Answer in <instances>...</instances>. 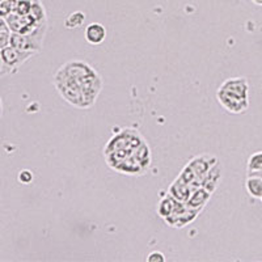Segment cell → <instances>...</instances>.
<instances>
[{
    "label": "cell",
    "mask_w": 262,
    "mask_h": 262,
    "mask_svg": "<svg viewBox=\"0 0 262 262\" xmlns=\"http://www.w3.org/2000/svg\"><path fill=\"white\" fill-rule=\"evenodd\" d=\"M84 21H85V13L81 12V11H76L66 18L64 27L67 29H76V28L83 27Z\"/></svg>",
    "instance_id": "cell-11"
},
{
    "label": "cell",
    "mask_w": 262,
    "mask_h": 262,
    "mask_svg": "<svg viewBox=\"0 0 262 262\" xmlns=\"http://www.w3.org/2000/svg\"><path fill=\"white\" fill-rule=\"evenodd\" d=\"M111 169L123 174H143L151 165V149L137 128H123L104 148Z\"/></svg>",
    "instance_id": "cell-2"
},
{
    "label": "cell",
    "mask_w": 262,
    "mask_h": 262,
    "mask_svg": "<svg viewBox=\"0 0 262 262\" xmlns=\"http://www.w3.org/2000/svg\"><path fill=\"white\" fill-rule=\"evenodd\" d=\"M15 2L16 0H0V15H2V17H7L9 13L13 12Z\"/></svg>",
    "instance_id": "cell-13"
},
{
    "label": "cell",
    "mask_w": 262,
    "mask_h": 262,
    "mask_svg": "<svg viewBox=\"0 0 262 262\" xmlns=\"http://www.w3.org/2000/svg\"><path fill=\"white\" fill-rule=\"evenodd\" d=\"M245 189L252 198L259 200L262 196V177L256 176V174H249L247 181H245Z\"/></svg>",
    "instance_id": "cell-8"
},
{
    "label": "cell",
    "mask_w": 262,
    "mask_h": 262,
    "mask_svg": "<svg viewBox=\"0 0 262 262\" xmlns=\"http://www.w3.org/2000/svg\"><path fill=\"white\" fill-rule=\"evenodd\" d=\"M34 55H37V53H34V51L20 50V49L13 48L12 45L6 46L0 51V57H2L0 75L6 76L9 74H15L21 66Z\"/></svg>",
    "instance_id": "cell-4"
},
{
    "label": "cell",
    "mask_w": 262,
    "mask_h": 262,
    "mask_svg": "<svg viewBox=\"0 0 262 262\" xmlns=\"http://www.w3.org/2000/svg\"><path fill=\"white\" fill-rule=\"evenodd\" d=\"M262 170V151L254 152L250 155V158L248 159L247 164V172L248 176L249 174H254L257 172H261Z\"/></svg>",
    "instance_id": "cell-10"
},
{
    "label": "cell",
    "mask_w": 262,
    "mask_h": 262,
    "mask_svg": "<svg viewBox=\"0 0 262 262\" xmlns=\"http://www.w3.org/2000/svg\"><path fill=\"white\" fill-rule=\"evenodd\" d=\"M55 90L70 105L79 109L92 107L102 90V79L90 63L70 60L54 75Z\"/></svg>",
    "instance_id": "cell-1"
},
{
    "label": "cell",
    "mask_w": 262,
    "mask_h": 262,
    "mask_svg": "<svg viewBox=\"0 0 262 262\" xmlns=\"http://www.w3.org/2000/svg\"><path fill=\"white\" fill-rule=\"evenodd\" d=\"M254 174H256V176H259V177H262V170H261V172H257V173H254Z\"/></svg>",
    "instance_id": "cell-17"
},
{
    "label": "cell",
    "mask_w": 262,
    "mask_h": 262,
    "mask_svg": "<svg viewBox=\"0 0 262 262\" xmlns=\"http://www.w3.org/2000/svg\"><path fill=\"white\" fill-rule=\"evenodd\" d=\"M249 83L245 78L227 79L216 91L219 104L232 114H243L249 109Z\"/></svg>",
    "instance_id": "cell-3"
},
{
    "label": "cell",
    "mask_w": 262,
    "mask_h": 262,
    "mask_svg": "<svg viewBox=\"0 0 262 262\" xmlns=\"http://www.w3.org/2000/svg\"><path fill=\"white\" fill-rule=\"evenodd\" d=\"M84 36L90 45H101L106 38V29L100 23H91L90 25H86Z\"/></svg>",
    "instance_id": "cell-5"
},
{
    "label": "cell",
    "mask_w": 262,
    "mask_h": 262,
    "mask_svg": "<svg viewBox=\"0 0 262 262\" xmlns=\"http://www.w3.org/2000/svg\"><path fill=\"white\" fill-rule=\"evenodd\" d=\"M147 261L148 262H164L165 261V256L159 250H154L147 256Z\"/></svg>",
    "instance_id": "cell-15"
},
{
    "label": "cell",
    "mask_w": 262,
    "mask_h": 262,
    "mask_svg": "<svg viewBox=\"0 0 262 262\" xmlns=\"http://www.w3.org/2000/svg\"><path fill=\"white\" fill-rule=\"evenodd\" d=\"M256 6H262V0H252Z\"/></svg>",
    "instance_id": "cell-16"
},
{
    "label": "cell",
    "mask_w": 262,
    "mask_h": 262,
    "mask_svg": "<svg viewBox=\"0 0 262 262\" xmlns=\"http://www.w3.org/2000/svg\"><path fill=\"white\" fill-rule=\"evenodd\" d=\"M194 189L191 188L188 182H185L184 180L177 177L176 181L170 185L169 188V194L173 195L176 200L181 201V202H188V200L190 198L191 193H193Z\"/></svg>",
    "instance_id": "cell-6"
},
{
    "label": "cell",
    "mask_w": 262,
    "mask_h": 262,
    "mask_svg": "<svg viewBox=\"0 0 262 262\" xmlns=\"http://www.w3.org/2000/svg\"><path fill=\"white\" fill-rule=\"evenodd\" d=\"M259 200H261V202H262V196H261V198H259Z\"/></svg>",
    "instance_id": "cell-18"
},
{
    "label": "cell",
    "mask_w": 262,
    "mask_h": 262,
    "mask_svg": "<svg viewBox=\"0 0 262 262\" xmlns=\"http://www.w3.org/2000/svg\"><path fill=\"white\" fill-rule=\"evenodd\" d=\"M17 179H18V182L28 185V184H30V182H33V173L28 169L21 170V172L18 173Z\"/></svg>",
    "instance_id": "cell-14"
},
{
    "label": "cell",
    "mask_w": 262,
    "mask_h": 262,
    "mask_svg": "<svg viewBox=\"0 0 262 262\" xmlns=\"http://www.w3.org/2000/svg\"><path fill=\"white\" fill-rule=\"evenodd\" d=\"M12 29L9 28L8 23L4 18L0 20V49L9 46L11 43V37H12Z\"/></svg>",
    "instance_id": "cell-12"
},
{
    "label": "cell",
    "mask_w": 262,
    "mask_h": 262,
    "mask_svg": "<svg viewBox=\"0 0 262 262\" xmlns=\"http://www.w3.org/2000/svg\"><path fill=\"white\" fill-rule=\"evenodd\" d=\"M177 203H179V200H176L174 196L170 195V194L168 193L167 198H163V200L159 202L158 214L160 215L163 219H167L168 216H170V215L173 214V211L176 209Z\"/></svg>",
    "instance_id": "cell-9"
},
{
    "label": "cell",
    "mask_w": 262,
    "mask_h": 262,
    "mask_svg": "<svg viewBox=\"0 0 262 262\" xmlns=\"http://www.w3.org/2000/svg\"><path fill=\"white\" fill-rule=\"evenodd\" d=\"M211 194L209 190H206L205 188H198L195 190H193L190 198L188 200L186 205L191 209L200 210L202 211V209L206 206V203L209 202V200L211 198Z\"/></svg>",
    "instance_id": "cell-7"
}]
</instances>
